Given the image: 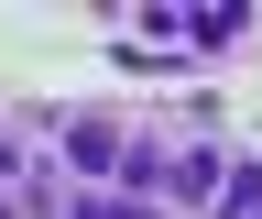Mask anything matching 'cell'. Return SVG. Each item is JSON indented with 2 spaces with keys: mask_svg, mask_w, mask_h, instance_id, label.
<instances>
[{
  "mask_svg": "<svg viewBox=\"0 0 262 219\" xmlns=\"http://www.w3.org/2000/svg\"><path fill=\"white\" fill-rule=\"evenodd\" d=\"M66 153H77V175H98V186H120V132H110V121H66Z\"/></svg>",
  "mask_w": 262,
  "mask_h": 219,
  "instance_id": "cell-1",
  "label": "cell"
},
{
  "mask_svg": "<svg viewBox=\"0 0 262 219\" xmlns=\"http://www.w3.org/2000/svg\"><path fill=\"white\" fill-rule=\"evenodd\" d=\"M0 175H22V165H11V143H0Z\"/></svg>",
  "mask_w": 262,
  "mask_h": 219,
  "instance_id": "cell-3",
  "label": "cell"
},
{
  "mask_svg": "<svg viewBox=\"0 0 262 219\" xmlns=\"http://www.w3.org/2000/svg\"><path fill=\"white\" fill-rule=\"evenodd\" d=\"M251 208H262V165L229 153V175H219V219H251Z\"/></svg>",
  "mask_w": 262,
  "mask_h": 219,
  "instance_id": "cell-2",
  "label": "cell"
}]
</instances>
